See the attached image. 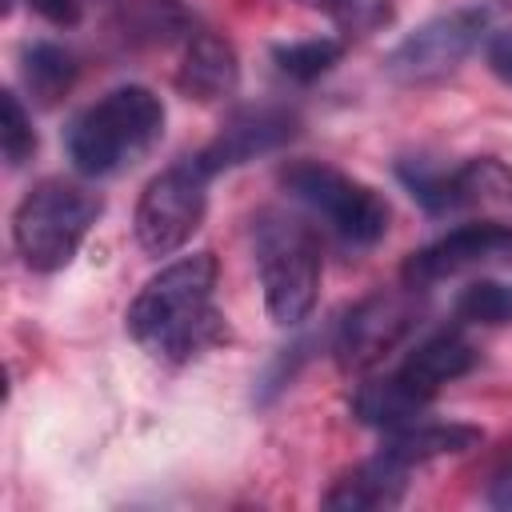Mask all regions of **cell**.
Instances as JSON below:
<instances>
[{"label": "cell", "instance_id": "obj_1", "mask_svg": "<svg viewBox=\"0 0 512 512\" xmlns=\"http://www.w3.org/2000/svg\"><path fill=\"white\" fill-rule=\"evenodd\" d=\"M216 292V256L196 252L160 268L128 304V336L172 364H184L208 348H216L228 328L212 304Z\"/></svg>", "mask_w": 512, "mask_h": 512}, {"label": "cell", "instance_id": "obj_2", "mask_svg": "<svg viewBox=\"0 0 512 512\" xmlns=\"http://www.w3.org/2000/svg\"><path fill=\"white\" fill-rule=\"evenodd\" d=\"M164 136V104L144 84H124L88 104L68 128V160L80 176H112Z\"/></svg>", "mask_w": 512, "mask_h": 512}, {"label": "cell", "instance_id": "obj_3", "mask_svg": "<svg viewBox=\"0 0 512 512\" xmlns=\"http://www.w3.org/2000/svg\"><path fill=\"white\" fill-rule=\"evenodd\" d=\"M100 212L104 204L96 192L60 176L40 180L12 212V240L20 260L32 272H60L64 264H72Z\"/></svg>", "mask_w": 512, "mask_h": 512}, {"label": "cell", "instance_id": "obj_4", "mask_svg": "<svg viewBox=\"0 0 512 512\" xmlns=\"http://www.w3.org/2000/svg\"><path fill=\"white\" fill-rule=\"evenodd\" d=\"M256 272L264 288V308L276 324H300L320 296V244L288 212H260L256 228Z\"/></svg>", "mask_w": 512, "mask_h": 512}, {"label": "cell", "instance_id": "obj_5", "mask_svg": "<svg viewBox=\"0 0 512 512\" xmlns=\"http://www.w3.org/2000/svg\"><path fill=\"white\" fill-rule=\"evenodd\" d=\"M280 184L288 188V196H296L300 204H308L316 216L328 220V228L356 244L368 248L388 232V204L376 188L352 180L348 172L324 164V160H292L280 168Z\"/></svg>", "mask_w": 512, "mask_h": 512}, {"label": "cell", "instance_id": "obj_6", "mask_svg": "<svg viewBox=\"0 0 512 512\" xmlns=\"http://www.w3.org/2000/svg\"><path fill=\"white\" fill-rule=\"evenodd\" d=\"M208 172L200 168L196 156L164 168L160 176L148 180L136 204V240L148 256H172L192 240V232L204 220L208 208Z\"/></svg>", "mask_w": 512, "mask_h": 512}, {"label": "cell", "instance_id": "obj_7", "mask_svg": "<svg viewBox=\"0 0 512 512\" xmlns=\"http://www.w3.org/2000/svg\"><path fill=\"white\" fill-rule=\"evenodd\" d=\"M500 8L504 4H472L428 20L396 44V52L388 56V72L404 84H428L448 76L480 40H488V28L500 16Z\"/></svg>", "mask_w": 512, "mask_h": 512}, {"label": "cell", "instance_id": "obj_8", "mask_svg": "<svg viewBox=\"0 0 512 512\" xmlns=\"http://www.w3.org/2000/svg\"><path fill=\"white\" fill-rule=\"evenodd\" d=\"M508 260H512V228L496 224V220H476V224H460V228L444 232L440 240L416 248L404 260L400 280H404V288H428L448 276L488 268V264H508Z\"/></svg>", "mask_w": 512, "mask_h": 512}, {"label": "cell", "instance_id": "obj_9", "mask_svg": "<svg viewBox=\"0 0 512 512\" xmlns=\"http://www.w3.org/2000/svg\"><path fill=\"white\" fill-rule=\"evenodd\" d=\"M296 136V112L288 108H276V104H260V108H240L224 120V128L212 136V144L204 152H196L200 168L208 176L224 172V168H236V164H248L280 144H288Z\"/></svg>", "mask_w": 512, "mask_h": 512}, {"label": "cell", "instance_id": "obj_10", "mask_svg": "<svg viewBox=\"0 0 512 512\" xmlns=\"http://www.w3.org/2000/svg\"><path fill=\"white\" fill-rule=\"evenodd\" d=\"M416 320V308L408 296L400 292H376L364 304H356L336 336V360L344 368H368L372 360H380Z\"/></svg>", "mask_w": 512, "mask_h": 512}, {"label": "cell", "instance_id": "obj_11", "mask_svg": "<svg viewBox=\"0 0 512 512\" xmlns=\"http://www.w3.org/2000/svg\"><path fill=\"white\" fill-rule=\"evenodd\" d=\"M476 364V348L460 336V332H436L424 344H416L396 372H388L412 400H420L428 408V400L448 384L460 380L468 368Z\"/></svg>", "mask_w": 512, "mask_h": 512}, {"label": "cell", "instance_id": "obj_12", "mask_svg": "<svg viewBox=\"0 0 512 512\" xmlns=\"http://www.w3.org/2000/svg\"><path fill=\"white\" fill-rule=\"evenodd\" d=\"M408 464L388 456L384 448L356 464L352 472H344L332 492L324 496V508H340V512H372V508H396L404 500V488H408Z\"/></svg>", "mask_w": 512, "mask_h": 512}, {"label": "cell", "instance_id": "obj_13", "mask_svg": "<svg viewBox=\"0 0 512 512\" xmlns=\"http://www.w3.org/2000/svg\"><path fill=\"white\" fill-rule=\"evenodd\" d=\"M236 84H240V64H236L232 44L216 32H192L184 60H180V72H176V88L188 100L216 104V100L232 96Z\"/></svg>", "mask_w": 512, "mask_h": 512}, {"label": "cell", "instance_id": "obj_14", "mask_svg": "<svg viewBox=\"0 0 512 512\" xmlns=\"http://www.w3.org/2000/svg\"><path fill=\"white\" fill-rule=\"evenodd\" d=\"M480 440H484V432L472 428V424H460V420H424V416H420V420H412V424H404V428H392L380 448H384L388 456L404 460L408 468H416V464H428V460H436V456L468 452V448H476Z\"/></svg>", "mask_w": 512, "mask_h": 512}, {"label": "cell", "instance_id": "obj_15", "mask_svg": "<svg viewBox=\"0 0 512 512\" xmlns=\"http://www.w3.org/2000/svg\"><path fill=\"white\" fill-rule=\"evenodd\" d=\"M512 200V168L496 156L464 160L448 172V208H484V204H508Z\"/></svg>", "mask_w": 512, "mask_h": 512}, {"label": "cell", "instance_id": "obj_16", "mask_svg": "<svg viewBox=\"0 0 512 512\" xmlns=\"http://www.w3.org/2000/svg\"><path fill=\"white\" fill-rule=\"evenodd\" d=\"M76 80V60L52 44V40H36L24 48V84L40 104H56Z\"/></svg>", "mask_w": 512, "mask_h": 512}, {"label": "cell", "instance_id": "obj_17", "mask_svg": "<svg viewBox=\"0 0 512 512\" xmlns=\"http://www.w3.org/2000/svg\"><path fill=\"white\" fill-rule=\"evenodd\" d=\"M340 56H344V44L332 40V36H308V40H292V44L272 48V60L280 64V72L300 80V84L324 76Z\"/></svg>", "mask_w": 512, "mask_h": 512}, {"label": "cell", "instance_id": "obj_18", "mask_svg": "<svg viewBox=\"0 0 512 512\" xmlns=\"http://www.w3.org/2000/svg\"><path fill=\"white\" fill-rule=\"evenodd\" d=\"M456 316L468 324H508L512 320V288H504L496 280H476L464 288Z\"/></svg>", "mask_w": 512, "mask_h": 512}, {"label": "cell", "instance_id": "obj_19", "mask_svg": "<svg viewBox=\"0 0 512 512\" xmlns=\"http://www.w3.org/2000/svg\"><path fill=\"white\" fill-rule=\"evenodd\" d=\"M0 148H4V160L12 168H20L36 152L32 116L24 112V104L16 100V92H0Z\"/></svg>", "mask_w": 512, "mask_h": 512}, {"label": "cell", "instance_id": "obj_20", "mask_svg": "<svg viewBox=\"0 0 512 512\" xmlns=\"http://www.w3.org/2000/svg\"><path fill=\"white\" fill-rule=\"evenodd\" d=\"M320 4L352 36H368V32H376V28H384L392 20V4L388 0H320Z\"/></svg>", "mask_w": 512, "mask_h": 512}, {"label": "cell", "instance_id": "obj_21", "mask_svg": "<svg viewBox=\"0 0 512 512\" xmlns=\"http://www.w3.org/2000/svg\"><path fill=\"white\" fill-rule=\"evenodd\" d=\"M484 60L496 80L512 84V28H492L484 40Z\"/></svg>", "mask_w": 512, "mask_h": 512}, {"label": "cell", "instance_id": "obj_22", "mask_svg": "<svg viewBox=\"0 0 512 512\" xmlns=\"http://www.w3.org/2000/svg\"><path fill=\"white\" fill-rule=\"evenodd\" d=\"M44 20H52V24H76V16H80V4L76 0H28Z\"/></svg>", "mask_w": 512, "mask_h": 512}, {"label": "cell", "instance_id": "obj_23", "mask_svg": "<svg viewBox=\"0 0 512 512\" xmlns=\"http://www.w3.org/2000/svg\"><path fill=\"white\" fill-rule=\"evenodd\" d=\"M488 500H492L496 508H512V456L500 464V472H496V480H492V488H488Z\"/></svg>", "mask_w": 512, "mask_h": 512}]
</instances>
